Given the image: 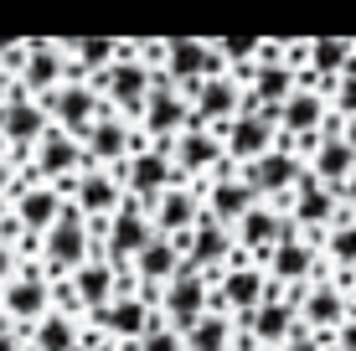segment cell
<instances>
[{"mask_svg": "<svg viewBox=\"0 0 356 351\" xmlns=\"http://www.w3.org/2000/svg\"><path fill=\"white\" fill-rule=\"evenodd\" d=\"M93 259V222L83 217L72 202H63V212L52 217L42 238H36V263L47 269V279H67L78 263Z\"/></svg>", "mask_w": 356, "mask_h": 351, "instance_id": "obj_1", "label": "cell"}, {"mask_svg": "<svg viewBox=\"0 0 356 351\" xmlns=\"http://www.w3.org/2000/svg\"><path fill=\"white\" fill-rule=\"evenodd\" d=\"M47 310H52V279H47V269L36 259H21V269L0 284V320L26 336Z\"/></svg>", "mask_w": 356, "mask_h": 351, "instance_id": "obj_2", "label": "cell"}, {"mask_svg": "<svg viewBox=\"0 0 356 351\" xmlns=\"http://www.w3.org/2000/svg\"><path fill=\"white\" fill-rule=\"evenodd\" d=\"M207 284H212V310H217V316H248V310L268 295L264 269L253 259H243V253H232L222 269H212Z\"/></svg>", "mask_w": 356, "mask_h": 351, "instance_id": "obj_3", "label": "cell"}, {"mask_svg": "<svg viewBox=\"0 0 356 351\" xmlns=\"http://www.w3.org/2000/svg\"><path fill=\"white\" fill-rule=\"evenodd\" d=\"M145 145H150V140H145ZM155 150H161L165 161H170V171H176L181 181H191V186L212 181V171L222 165V140H217L207 124H196V119L181 129L176 140H161Z\"/></svg>", "mask_w": 356, "mask_h": 351, "instance_id": "obj_4", "label": "cell"}, {"mask_svg": "<svg viewBox=\"0 0 356 351\" xmlns=\"http://www.w3.org/2000/svg\"><path fill=\"white\" fill-rule=\"evenodd\" d=\"M238 176L253 186V197H259V202H268V207H284V197L294 191V181L305 176V155L294 150V140L279 135V140H274V150L259 155L253 165H243Z\"/></svg>", "mask_w": 356, "mask_h": 351, "instance_id": "obj_5", "label": "cell"}, {"mask_svg": "<svg viewBox=\"0 0 356 351\" xmlns=\"http://www.w3.org/2000/svg\"><path fill=\"white\" fill-rule=\"evenodd\" d=\"M279 212H284L289 222H294V233H300V238H315V243H321L330 227L346 217V212H341V202H336V191L321 186V181H315L310 171L294 181V191L284 197V207H279Z\"/></svg>", "mask_w": 356, "mask_h": 351, "instance_id": "obj_6", "label": "cell"}, {"mask_svg": "<svg viewBox=\"0 0 356 351\" xmlns=\"http://www.w3.org/2000/svg\"><path fill=\"white\" fill-rule=\"evenodd\" d=\"M217 72H227V67L217 63L212 42H202V36H170V42H165L161 78H165V83H170V88H176L186 104H191V93L202 88L207 78H217Z\"/></svg>", "mask_w": 356, "mask_h": 351, "instance_id": "obj_7", "label": "cell"}, {"mask_svg": "<svg viewBox=\"0 0 356 351\" xmlns=\"http://www.w3.org/2000/svg\"><path fill=\"white\" fill-rule=\"evenodd\" d=\"M72 67H67V52L57 36H26L21 42V63H16V88L31 93V99H47L57 83H67Z\"/></svg>", "mask_w": 356, "mask_h": 351, "instance_id": "obj_8", "label": "cell"}, {"mask_svg": "<svg viewBox=\"0 0 356 351\" xmlns=\"http://www.w3.org/2000/svg\"><path fill=\"white\" fill-rule=\"evenodd\" d=\"M351 316V300H346V289H341L336 279H330V269H321L310 284H305V295H300V305H294V320H300V331H310V336H321L325 351H330V331H336L341 320Z\"/></svg>", "mask_w": 356, "mask_h": 351, "instance_id": "obj_9", "label": "cell"}, {"mask_svg": "<svg viewBox=\"0 0 356 351\" xmlns=\"http://www.w3.org/2000/svg\"><path fill=\"white\" fill-rule=\"evenodd\" d=\"M114 176H119V186H124V197H129V202H140L145 212H150L155 202H161L165 191L181 181L176 171H170V161H165V155L155 150V145H145V140H140V150H134V155H129L124 165H119Z\"/></svg>", "mask_w": 356, "mask_h": 351, "instance_id": "obj_10", "label": "cell"}, {"mask_svg": "<svg viewBox=\"0 0 356 351\" xmlns=\"http://www.w3.org/2000/svg\"><path fill=\"white\" fill-rule=\"evenodd\" d=\"M217 140H222V161L227 165H253L259 155L274 150L279 140V108H259V114H238L227 129H217Z\"/></svg>", "mask_w": 356, "mask_h": 351, "instance_id": "obj_11", "label": "cell"}, {"mask_svg": "<svg viewBox=\"0 0 356 351\" xmlns=\"http://www.w3.org/2000/svg\"><path fill=\"white\" fill-rule=\"evenodd\" d=\"M83 145L72 140V135H63V129H47L42 140L26 150V161H21V171H26L31 181H47V186H63L67 191V181L83 171Z\"/></svg>", "mask_w": 356, "mask_h": 351, "instance_id": "obj_12", "label": "cell"}, {"mask_svg": "<svg viewBox=\"0 0 356 351\" xmlns=\"http://www.w3.org/2000/svg\"><path fill=\"white\" fill-rule=\"evenodd\" d=\"M47 108H42V99H31V93H21V88H10V99L0 104V150L10 155V161H26V150L36 140L47 135Z\"/></svg>", "mask_w": 356, "mask_h": 351, "instance_id": "obj_13", "label": "cell"}, {"mask_svg": "<svg viewBox=\"0 0 356 351\" xmlns=\"http://www.w3.org/2000/svg\"><path fill=\"white\" fill-rule=\"evenodd\" d=\"M207 310H212V284H207V274H196V269L181 263V274L161 289V310H155V316H161L176 336H186Z\"/></svg>", "mask_w": 356, "mask_h": 351, "instance_id": "obj_14", "label": "cell"}, {"mask_svg": "<svg viewBox=\"0 0 356 351\" xmlns=\"http://www.w3.org/2000/svg\"><path fill=\"white\" fill-rule=\"evenodd\" d=\"M78 145H83V161H88V165H98V171H119V165L140 150V129H134L129 119H119V114L104 108Z\"/></svg>", "mask_w": 356, "mask_h": 351, "instance_id": "obj_15", "label": "cell"}, {"mask_svg": "<svg viewBox=\"0 0 356 351\" xmlns=\"http://www.w3.org/2000/svg\"><path fill=\"white\" fill-rule=\"evenodd\" d=\"M289 238H300L294 233V222L279 207H268V202H259L253 212H243L238 217V227H232V243H238V253L243 259H253L264 269V259L274 253L279 243H289Z\"/></svg>", "mask_w": 356, "mask_h": 351, "instance_id": "obj_16", "label": "cell"}, {"mask_svg": "<svg viewBox=\"0 0 356 351\" xmlns=\"http://www.w3.org/2000/svg\"><path fill=\"white\" fill-rule=\"evenodd\" d=\"M191 124V104L181 99L176 88L155 72V83H150V93H145V108H140V119H134V129H140V140H150V145H161V140H176L181 129Z\"/></svg>", "mask_w": 356, "mask_h": 351, "instance_id": "obj_17", "label": "cell"}, {"mask_svg": "<svg viewBox=\"0 0 356 351\" xmlns=\"http://www.w3.org/2000/svg\"><path fill=\"white\" fill-rule=\"evenodd\" d=\"M42 108H47V124H52V129H63V135H72V140H83V135H88V124H93L98 114H104L98 93H93L83 78L57 83V88L42 99Z\"/></svg>", "mask_w": 356, "mask_h": 351, "instance_id": "obj_18", "label": "cell"}, {"mask_svg": "<svg viewBox=\"0 0 356 351\" xmlns=\"http://www.w3.org/2000/svg\"><path fill=\"white\" fill-rule=\"evenodd\" d=\"M232 325H238V331L248 336L259 351H279L294 331H300V320H294V305L279 295V289H268V295L248 310V316H232Z\"/></svg>", "mask_w": 356, "mask_h": 351, "instance_id": "obj_19", "label": "cell"}, {"mask_svg": "<svg viewBox=\"0 0 356 351\" xmlns=\"http://www.w3.org/2000/svg\"><path fill=\"white\" fill-rule=\"evenodd\" d=\"M325 119H330L325 93L321 88H300V83H294V93L279 104V135L294 140V150H300V155H310V145L325 129Z\"/></svg>", "mask_w": 356, "mask_h": 351, "instance_id": "obj_20", "label": "cell"}, {"mask_svg": "<svg viewBox=\"0 0 356 351\" xmlns=\"http://www.w3.org/2000/svg\"><path fill=\"white\" fill-rule=\"evenodd\" d=\"M155 320H161V316H155V305H145L134 289H129V295H114L104 310H93V316H83V325H93L98 336H108V341H119V346L140 341Z\"/></svg>", "mask_w": 356, "mask_h": 351, "instance_id": "obj_21", "label": "cell"}, {"mask_svg": "<svg viewBox=\"0 0 356 351\" xmlns=\"http://www.w3.org/2000/svg\"><path fill=\"white\" fill-rule=\"evenodd\" d=\"M63 186H47V181H31L26 171H21V181H16V191H10V217L21 222V233L26 238H42L47 227H52V217L63 212Z\"/></svg>", "mask_w": 356, "mask_h": 351, "instance_id": "obj_22", "label": "cell"}, {"mask_svg": "<svg viewBox=\"0 0 356 351\" xmlns=\"http://www.w3.org/2000/svg\"><path fill=\"white\" fill-rule=\"evenodd\" d=\"M63 197H67L83 217H88V222H104V217H114V212H119V202H124V186H119V176H114V171L83 165V171L67 181Z\"/></svg>", "mask_w": 356, "mask_h": 351, "instance_id": "obj_23", "label": "cell"}, {"mask_svg": "<svg viewBox=\"0 0 356 351\" xmlns=\"http://www.w3.org/2000/svg\"><path fill=\"white\" fill-rule=\"evenodd\" d=\"M321 269H325V263H321V243H315V238H289V243H279V248L264 259V279H268V289L310 284Z\"/></svg>", "mask_w": 356, "mask_h": 351, "instance_id": "obj_24", "label": "cell"}, {"mask_svg": "<svg viewBox=\"0 0 356 351\" xmlns=\"http://www.w3.org/2000/svg\"><path fill=\"white\" fill-rule=\"evenodd\" d=\"M243 93H248V88H243L232 72H217V78H207L202 88L191 93V119L217 135V129H227L232 119L243 114Z\"/></svg>", "mask_w": 356, "mask_h": 351, "instance_id": "obj_25", "label": "cell"}, {"mask_svg": "<svg viewBox=\"0 0 356 351\" xmlns=\"http://www.w3.org/2000/svg\"><path fill=\"white\" fill-rule=\"evenodd\" d=\"M356 63L351 52V36H305V72H300V88H330Z\"/></svg>", "mask_w": 356, "mask_h": 351, "instance_id": "obj_26", "label": "cell"}, {"mask_svg": "<svg viewBox=\"0 0 356 351\" xmlns=\"http://www.w3.org/2000/svg\"><path fill=\"white\" fill-rule=\"evenodd\" d=\"M196 217H202V186H191V181H176V186L150 207V222H155V233H161V238L191 233Z\"/></svg>", "mask_w": 356, "mask_h": 351, "instance_id": "obj_27", "label": "cell"}, {"mask_svg": "<svg viewBox=\"0 0 356 351\" xmlns=\"http://www.w3.org/2000/svg\"><path fill=\"white\" fill-rule=\"evenodd\" d=\"M129 274H134V289H165V284L181 274V253H176V243L155 233L150 243H145V248L129 259Z\"/></svg>", "mask_w": 356, "mask_h": 351, "instance_id": "obj_28", "label": "cell"}, {"mask_svg": "<svg viewBox=\"0 0 356 351\" xmlns=\"http://www.w3.org/2000/svg\"><path fill=\"white\" fill-rule=\"evenodd\" d=\"M57 42H63V52H67L72 78H83V83H93L119 52V36H57Z\"/></svg>", "mask_w": 356, "mask_h": 351, "instance_id": "obj_29", "label": "cell"}, {"mask_svg": "<svg viewBox=\"0 0 356 351\" xmlns=\"http://www.w3.org/2000/svg\"><path fill=\"white\" fill-rule=\"evenodd\" d=\"M78 336H83V316H67L52 305L26 331V351H78Z\"/></svg>", "mask_w": 356, "mask_h": 351, "instance_id": "obj_30", "label": "cell"}, {"mask_svg": "<svg viewBox=\"0 0 356 351\" xmlns=\"http://www.w3.org/2000/svg\"><path fill=\"white\" fill-rule=\"evenodd\" d=\"M232 341H238V325H232V316H217V310H207V316L181 336L186 351H232Z\"/></svg>", "mask_w": 356, "mask_h": 351, "instance_id": "obj_31", "label": "cell"}, {"mask_svg": "<svg viewBox=\"0 0 356 351\" xmlns=\"http://www.w3.org/2000/svg\"><path fill=\"white\" fill-rule=\"evenodd\" d=\"M321 263L330 274H351L356 269V217H341V222L321 238Z\"/></svg>", "mask_w": 356, "mask_h": 351, "instance_id": "obj_32", "label": "cell"}, {"mask_svg": "<svg viewBox=\"0 0 356 351\" xmlns=\"http://www.w3.org/2000/svg\"><path fill=\"white\" fill-rule=\"evenodd\" d=\"M325 104H330V114H336L346 129H356V63L325 88Z\"/></svg>", "mask_w": 356, "mask_h": 351, "instance_id": "obj_33", "label": "cell"}, {"mask_svg": "<svg viewBox=\"0 0 356 351\" xmlns=\"http://www.w3.org/2000/svg\"><path fill=\"white\" fill-rule=\"evenodd\" d=\"M119 351H186V346H181V336H176V331H170V325H165V320H155V325H150V331H145V336H140V341H124V346H119Z\"/></svg>", "mask_w": 356, "mask_h": 351, "instance_id": "obj_34", "label": "cell"}, {"mask_svg": "<svg viewBox=\"0 0 356 351\" xmlns=\"http://www.w3.org/2000/svg\"><path fill=\"white\" fill-rule=\"evenodd\" d=\"M330 351H356V300H351V316L330 331Z\"/></svg>", "mask_w": 356, "mask_h": 351, "instance_id": "obj_35", "label": "cell"}, {"mask_svg": "<svg viewBox=\"0 0 356 351\" xmlns=\"http://www.w3.org/2000/svg\"><path fill=\"white\" fill-rule=\"evenodd\" d=\"M16 181H21V165L10 161L6 150H0V207H6V202H10V191H16Z\"/></svg>", "mask_w": 356, "mask_h": 351, "instance_id": "obj_36", "label": "cell"}, {"mask_svg": "<svg viewBox=\"0 0 356 351\" xmlns=\"http://www.w3.org/2000/svg\"><path fill=\"white\" fill-rule=\"evenodd\" d=\"M78 351H119V341H108V336H98L93 325H83V336H78Z\"/></svg>", "mask_w": 356, "mask_h": 351, "instance_id": "obj_37", "label": "cell"}, {"mask_svg": "<svg viewBox=\"0 0 356 351\" xmlns=\"http://www.w3.org/2000/svg\"><path fill=\"white\" fill-rule=\"evenodd\" d=\"M279 351H325V341H321V336H310V331H294Z\"/></svg>", "mask_w": 356, "mask_h": 351, "instance_id": "obj_38", "label": "cell"}, {"mask_svg": "<svg viewBox=\"0 0 356 351\" xmlns=\"http://www.w3.org/2000/svg\"><path fill=\"white\" fill-rule=\"evenodd\" d=\"M336 202H341V212H346V217H356V171L336 186Z\"/></svg>", "mask_w": 356, "mask_h": 351, "instance_id": "obj_39", "label": "cell"}, {"mask_svg": "<svg viewBox=\"0 0 356 351\" xmlns=\"http://www.w3.org/2000/svg\"><path fill=\"white\" fill-rule=\"evenodd\" d=\"M21 269V253L16 248H6V243H0V284H6L10 279V274H16Z\"/></svg>", "mask_w": 356, "mask_h": 351, "instance_id": "obj_40", "label": "cell"}, {"mask_svg": "<svg viewBox=\"0 0 356 351\" xmlns=\"http://www.w3.org/2000/svg\"><path fill=\"white\" fill-rule=\"evenodd\" d=\"M0 351H26V336H21V331H10L6 320H0Z\"/></svg>", "mask_w": 356, "mask_h": 351, "instance_id": "obj_41", "label": "cell"}, {"mask_svg": "<svg viewBox=\"0 0 356 351\" xmlns=\"http://www.w3.org/2000/svg\"><path fill=\"white\" fill-rule=\"evenodd\" d=\"M330 279H336L341 289H346V300H356V269H351V274H330Z\"/></svg>", "mask_w": 356, "mask_h": 351, "instance_id": "obj_42", "label": "cell"}, {"mask_svg": "<svg viewBox=\"0 0 356 351\" xmlns=\"http://www.w3.org/2000/svg\"><path fill=\"white\" fill-rule=\"evenodd\" d=\"M10 88H16V83H10V72H6V67H0V104H6V99H10Z\"/></svg>", "mask_w": 356, "mask_h": 351, "instance_id": "obj_43", "label": "cell"}, {"mask_svg": "<svg viewBox=\"0 0 356 351\" xmlns=\"http://www.w3.org/2000/svg\"><path fill=\"white\" fill-rule=\"evenodd\" d=\"M351 135H356V129H351Z\"/></svg>", "mask_w": 356, "mask_h": 351, "instance_id": "obj_44", "label": "cell"}]
</instances>
